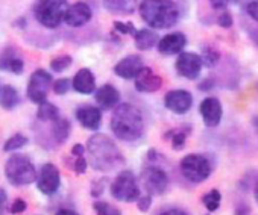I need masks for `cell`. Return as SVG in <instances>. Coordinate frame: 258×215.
<instances>
[{
	"instance_id": "74e56055",
	"label": "cell",
	"mask_w": 258,
	"mask_h": 215,
	"mask_svg": "<svg viewBox=\"0 0 258 215\" xmlns=\"http://www.w3.org/2000/svg\"><path fill=\"white\" fill-rule=\"evenodd\" d=\"M26 207H28V204H26V201L23 200V198H16L14 200V203H13V206H11V212L13 213H22V212H25L26 210Z\"/></svg>"
},
{
	"instance_id": "44dd1931",
	"label": "cell",
	"mask_w": 258,
	"mask_h": 215,
	"mask_svg": "<svg viewBox=\"0 0 258 215\" xmlns=\"http://www.w3.org/2000/svg\"><path fill=\"white\" fill-rule=\"evenodd\" d=\"M134 44L139 50H149L154 46H157L160 37L155 31L152 29H137L136 34L133 35Z\"/></svg>"
},
{
	"instance_id": "4dcf8cb0",
	"label": "cell",
	"mask_w": 258,
	"mask_h": 215,
	"mask_svg": "<svg viewBox=\"0 0 258 215\" xmlns=\"http://www.w3.org/2000/svg\"><path fill=\"white\" fill-rule=\"evenodd\" d=\"M17 58V53L13 47H8L2 52V55H0V70L4 71H10V67L13 64V61Z\"/></svg>"
},
{
	"instance_id": "9a60e30c",
	"label": "cell",
	"mask_w": 258,
	"mask_h": 215,
	"mask_svg": "<svg viewBox=\"0 0 258 215\" xmlns=\"http://www.w3.org/2000/svg\"><path fill=\"white\" fill-rule=\"evenodd\" d=\"M134 85L136 89L140 92H157L163 86V77L155 74L152 68L145 65L134 77Z\"/></svg>"
},
{
	"instance_id": "5bb4252c",
	"label": "cell",
	"mask_w": 258,
	"mask_h": 215,
	"mask_svg": "<svg viewBox=\"0 0 258 215\" xmlns=\"http://www.w3.org/2000/svg\"><path fill=\"white\" fill-rule=\"evenodd\" d=\"M93 17L91 8L85 2H76L72 7H67L64 14V22L72 28H81L87 25Z\"/></svg>"
},
{
	"instance_id": "30bf717a",
	"label": "cell",
	"mask_w": 258,
	"mask_h": 215,
	"mask_svg": "<svg viewBox=\"0 0 258 215\" xmlns=\"http://www.w3.org/2000/svg\"><path fill=\"white\" fill-rule=\"evenodd\" d=\"M35 182H37V188L40 189V192H43L44 195H52L61 186L59 170L56 168V165L47 162L41 167L40 173L37 174Z\"/></svg>"
},
{
	"instance_id": "f1b7e54d",
	"label": "cell",
	"mask_w": 258,
	"mask_h": 215,
	"mask_svg": "<svg viewBox=\"0 0 258 215\" xmlns=\"http://www.w3.org/2000/svg\"><path fill=\"white\" fill-rule=\"evenodd\" d=\"M72 62H73V59H72L70 55H59V56H56V58H53L50 61V68L55 73H62L67 68H70Z\"/></svg>"
},
{
	"instance_id": "d6986e66",
	"label": "cell",
	"mask_w": 258,
	"mask_h": 215,
	"mask_svg": "<svg viewBox=\"0 0 258 215\" xmlns=\"http://www.w3.org/2000/svg\"><path fill=\"white\" fill-rule=\"evenodd\" d=\"M94 98H96V103L100 110L108 111L120 103V92L115 86L106 83V85H102L99 89H96Z\"/></svg>"
},
{
	"instance_id": "d4e9b609",
	"label": "cell",
	"mask_w": 258,
	"mask_h": 215,
	"mask_svg": "<svg viewBox=\"0 0 258 215\" xmlns=\"http://www.w3.org/2000/svg\"><path fill=\"white\" fill-rule=\"evenodd\" d=\"M59 110L50 101L44 100L41 103H38V111H37V119L41 122H55L56 119H59Z\"/></svg>"
},
{
	"instance_id": "cb8c5ba5",
	"label": "cell",
	"mask_w": 258,
	"mask_h": 215,
	"mask_svg": "<svg viewBox=\"0 0 258 215\" xmlns=\"http://www.w3.org/2000/svg\"><path fill=\"white\" fill-rule=\"evenodd\" d=\"M191 132V128L190 126H181V128H176V129H172L169 131L164 138L167 141H170L172 147L175 150H181L184 146H185V141H187V137L190 135Z\"/></svg>"
},
{
	"instance_id": "d6a6232c",
	"label": "cell",
	"mask_w": 258,
	"mask_h": 215,
	"mask_svg": "<svg viewBox=\"0 0 258 215\" xmlns=\"http://www.w3.org/2000/svg\"><path fill=\"white\" fill-rule=\"evenodd\" d=\"M70 88H72V82H70L67 77L58 79V80H55V82L52 83V89H53V92L58 94V95L67 94V92L70 91Z\"/></svg>"
},
{
	"instance_id": "4fadbf2b",
	"label": "cell",
	"mask_w": 258,
	"mask_h": 215,
	"mask_svg": "<svg viewBox=\"0 0 258 215\" xmlns=\"http://www.w3.org/2000/svg\"><path fill=\"white\" fill-rule=\"evenodd\" d=\"M199 113L207 128H216L219 126L222 120V114H223L222 103L216 97H207L201 101Z\"/></svg>"
},
{
	"instance_id": "52a82bcc",
	"label": "cell",
	"mask_w": 258,
	"mask_h": 215,
	"mask_svg": "<svg viewBox=\"0 0 258 215\" xmlns=\"http://www.w3.org/2000/svg\"><path fill=\"white\" fill-rule=\"evenodd\" d=\"M211 164L210 161L202 156V155H187L185 158H182L181 161V173L182 176L193 182V183H201L204 180H207L211 174Z\"/></svg>"
},
{
	"instance_id": "9c48e42d",
	"label": "cell",
	"mask_w": 258,
	"mask_h": 215,
	"mask_svg": "<svg viewBox=\"0 0 258 215\" xmlns=\"http://www.w3.org/2000/svg\"><path fill=\"white\" fill-rule=\"evenodd\" d=\"M140 177H142V183H143L145 189L151 195H161L166 192V189L169 186L167 173L157 165H149V167L143 168Z\"/></svg>"
},
{
	"instance_id": "8992f818",
	"label": "cell",
	"mask_w": 258,
	"mask_h": 215,
	"mask_svg": "<svg viewBox=\"0 0 258 215\" xmlns=\"http://www.w3.org/2000/svg\"><path fill=\"white\" fill-rule=\"evenodd\" d=\"M109 191H111V195L117 201H124V203L137 201V198L142 195L140 194V186H139L137 179H136V174L131 170L120 171L115 176V179L111 182Z\"/></svg>"
},
{
	"instance_id": "7bdbcfd3",
	"label": "cell",
	"mask_w": 258,
	"mask_h": 215,
	"mask_svg": "<svg viewBox=\"0 0 258 215\" xmlns=\"http://www.w3.org/2000/svg\"><path fill=\"white\" fill-rule=\"evenodd\" d=\"M7 200H8V194L4 188H0V213L4 212V207L7 204Z\"/></svg>"
},
{
	"instance_id": "d590c367",
	"label": "cell",
	"mask_w": 258,
	"mask_h": 215,
	"mask_svg": "<svg viewBox=\"0 0 258 215\" xmlns=\"http://www.w3.org/2000/svg\"><path fill=\"white\" fill-rule=\"evenodd\" d=\"M105 185H106V177H100V179H96L93 183H91V195L93 197H100L103 189H105Z\"/></svg>"
},
{
	"instance_id": "3957f363",
	"label": "cell",
	"mask_w": 258,
	"mask_h": 215,
	"mask_svg": "<svg viewBox=\"0 0 258 215\" xmlns=\"http://www.w3.org/2000/svg\"><path fill=\"white\" fill-rule=\"evenodd\" d=\"M139 11L142 20L152 29H169L179 20V10L172 0H143Z\"/></svg>"
},
{
	"instance_id": "7402d4cb",
	"label": "cell",
	"mask_w": 258,
	"mask_h": 215,
	"mask_svg": "<svg viewBox=\"0 0 258 215\" xmlns=\"http://www.w3.org/2000/svg\"><path fill=\"white\" fill-rule=\"evenodd\" d=\"M139 0H103V7L112 14H133L137 8Z\"/></svg>"
},
{
	"instance_id": "ba28073f",
	"label": "cell",
	"mask_w": 258,
	"mask_h": 215,
	"mask_svg": "<svg viewBox=\"0 0 258 215\" xmlns=\"http://www.w3.org/2000/svg\"><path fill=\"white\" fill-rule=\"evenodd\" d=\"M52 86V76L43 70L38 68L35 70L28 82V97L32 103L38 104L44 100H47V94Z\"/></svg>"
},
{
	"instance_id": "2e32d148",
	"label": "cell",
	"mask_w": 258,
	"mask_h": 215,
	"mask_svg": "<svg viewBox=\"0 0 258 215\" xmlns=\"http://www.w3.org/2000/svg\"><path fill=\"white\" fill-rule=\"evenodd\" d=\"M143 67H145L143 59L139 55H127L115 64L114 73L124 80H131L139 74V71Z\"/></svg>"
},
{
	"instance_id": "8fae6325",
	"label": "cell",
	"mask_w": 258,
	"mask_h": 215,
	"mask_svg": "<svg viewBox=\"0 0 258 215\" xmlns=\"http://www.w3.org/2000/svg\"><path fill=\"white\" fill-rule=\"evenodd\" d=\"M175 67H176V71L179 76H182L188 80H195L199 77V74L202 71V59L198 53L181 52L175 62Z\"/></svg>"
},
{
	"instance_id": "8d00e7d4",
	"label": "cell",
	"mask_w": 258,
	"mask_h": 215,
	"mask_svg": "<svg viewBox=\"0 0 258 215\" xmlns=\"http://www.w3.org/2000/svg\"><path fill=\"white\" fill-rule=\"evenodd\" d=\"M137 206L142 212H148L152 206V195L151 194H146V195H140L137 198Z\"/></svg>"
},
{
	"instance_id": "6da1fadb",
	"label": "cell",
	"mask_w": 258,
	"mask_h": 215,
	"mask_svg": "<svg viewBox=\"0 0 258 215\" xmlns=\"http://www.w3.org/2000/svg\"><path fill=\"white\" fill-rule=\"evenodd\" d=\"M112 134L126 143L137 141L145 134V122L139 108L131 103H118L109 120Z\"/></svg>"
},
{
	"instance_id": "7c38bea8",
	"label": "cell",
	"mask_w": 258,
	"mask_h": 215,
	"mask_svg": "<svg viewBox=\"0 0 258 215\" xmlns=\"http://www.w3.org/2000/svg\"><path fill=\"white\" fill-rule=\"evenodd\" d=\"M193 104V95L187 89H172L164 95V106L173 114H185Z\"/></svg>"
},
{
	"instance_id": "83f0119b",
	"label": "cell",
	"mask_w": 258,
	"mask_h": 215,
	"mask_svg": "<svg viewBox=\"0 0 258 215\" xmlns=\"http://www.w3.org/2000/svg\"><path fill=\"white\" fill-rule=\"evenodd\" d=\"M28 143H29V140H28L25 135H22V134H14V135H13V137H10V138H8V141L5 143V146H4V152H7V153L16 152V150H19V149L25 147Z\"/></svg>"
},
{
	"instance_id": "bcb514c9",
	"label": "cell",
	"mask_w": 258,
	"mask_h": 215,
	"mask_svg": "<svg viewBox=\"0 0 258 215\" xmlns=\"http://www.w3.org/2000/svg\"><path fill=\"white\" fill-rule=\"evenodd\" d=\"M253 197H255V201L258 203V183H256V186L253 189Z\"/></svg>"
},
{
	"instance_id": "e575fe53",
	"label": "cell",
	"mask_w": 258,
	"mask_h": 215,
	"mask_svg": "<svg viewBox=\"0 0 258 215\" xmlns=\"http://www.w3.org/2000/svg\"><path fill=\"white\" fill-rule=\"evenodd\" d=\"M114 29H115V32H118V34H121V35H134L136 31H137L131 22H127V23L114 22Z\"/></svg>"
},
{
	"instance_id": "ee69618b",
	"label": "cell",
	"mask_w": 258,
	"mask_h": 215,
	"mask_svg": "<svg viewBox=\"0 0 258 215\" xmlns=\"http://www.w3.org/2000/svg\"><path fill=\"white\" fill-rule=\"evenodd\" d=\"M56 213L58 215H76L78 212L76 210H70V209H59Z\"/></svg>"
},
{
	"instance_id": "ab89813d",
	"label": "cell",
	"mask_w": 258,
	"mask_h": 215,
	"mask_svg": "<svg viewBox=\"0 0 258 215\" xmlns=\"http://www.w3.org/2000/svg\"><path fill=\"white\" fill-rule=\"evenodd\" d=\"M217 23H219V26H222L223 29H229V28L232 26V16H231L229 13H223V14L219 17Z\"/></svg>"
},
{
	"instance_id": "7a4b0ae2",
	"label": "cell",
	"mask_w": 258,
	"mask_h": 215,
	"mask_svg": "<svg viewBox=\"0 0 258 215\" xmlns=\"http://www.w3.org/2000/svg\"><path fill=\"white\" fill-rule=\"evenodd\" d=\"M85 153H88V162L96 171L108 173L123 162V155L120 153L115 143L103 134H96L90 137Z\"/></svg>"
},
{
	"instance_id": "f546056e",
	"label": "cell",
	"mask_w": 258,
	"mask_h": 215,
	"mask_svg": "<svg viewBox=\"0 0 258 215\" xmlns=\"http://www.w3.org/2000/svg\"><path fill=\"white\" fill-rule=\"evenodd\" d=\"M93 209L97 215H120V210L117 207H114L109 203L102 201V200H96L93 203Z\"/></svg>"
},
{
	"instance_id": "4316f807",
	"label": "cell",
	"mask_w": 258,
	"mask_h": 215,
	"mask_svg": "<svg viewBox=\"0 0 258 215\" xmlns=\"http://www.w3.org/2000/svg\"><path fill=\"white\" fill-rule=\"evenodd\" d=\"M202 204L207 207L208 212H216L220 206V201H222V194L217 191V189H211L208 191L207 194L202 195Z\"/></svg>"
},
{
	"instance_id": "484cf974",
	"label": "cell",
	"mask_w": 258,
	"mask_h": 215,
	"mask_svg": "<svg viewBox=\"0 0 258 215\" xmlns=\"http://www.w3.org/2000/svg\"><path fill=\"white\" fill-rule=\"evenodd\" d=\"M52 123H53V126H52V135H53L55 141L59 143V144L66 143L69 140V137H70V123H69V120L59 117V119H56Z\"/></svg>"
},
{
	"instance_id": "277c9868",
	"label": "cell",
	"mask_w": 258,
	"mask_h": 215,
	"mask_svg": "<svg viewBox=\"0 0 258 215\" xmlns=\"http://www.w3.org/2000/svg\"><path fill=\"white\" fill-rule=\"evenodd\" d=\"M37 174V168L34 167L31 158L23 153H14L5 164V176L13 186L20 188L31 185L35 182Z\"/></svg>"
},
{
	"instance_id": "b9f144b4",
	"label": "cell",
	"mask_w": 258,
	"mask_h": 215,
	"mask_svg": "<svg viewBox=\"0 0 258 215\" xmlns=\"http://www.w3.org/2000/svg\"><path fill=\"white\" fill-rule=\"evenodd\" d=\"M85 155V147L82 144H75L72 147V156H82Z\"/></svg>"
},
{
	"instance_id": "603a6c76",
	"label": "cell",
	"mask_w": 258,
	"mask_h": 215,
	"mask_svg": "<svg viewBox=\"0 0 258 215\" xmlns=\"http://www.w3.org/2000/svg\"><path fill=\"white\" fill-rule=\"evenodd\" d=\"M19 91L13 85H4L0 88V106L7 111H11L19 104Z\"/></svg>"
},
{
	"instance_id": "836d02e7",
	"label": "cell",
	"mask_w": 258,
	"mask_h": 215,
	"mask_svg": "<svg viewBox=\"0 0 258 215\" xmlns=\"http://www.w3.org/2000/svg\"><path fill=\"white\" fill-rule=\"evenodd\" d=\"M73 164L72 165H69L76 174H84L85 171H87V167H88V161L84 158V155L82 156H73V161H72Z\"/></svg>"
},
{
	"instance_id": "ffe728a7",
	"label": "cell",
	"mask_w": 258,
	"mask_h": 215,
	"mask_svg": "<svg viewBox=\"0 0 258 215\" xmlns=\"http://www.w3.org/2000/svg\"><path fill=\"white\" fill-rule=\"evenodd\" d=\"M72 88L84 95L93 94L96 91V77L93 71L90 68H81L72 80Z\"/></svg>"
},
{
	"instance_id": "ac0fdd59",
	"label": "cell",
	"mask_w": 258,
	"mask_h": 215,
	"mask_svg": "<svg viewBox=\"0 0 258 215\" xmlns=\"http://www.w3.org/2000/svg\"><path fill=\"white\" fill-rule=\"evenodd\" d=\"M187 46V37L182 32H172L158 40L157 47L161 55H178Z\"/></svg>"
},
{
	"instance_id": "5b68a950",
	"label": "cell",
	"mask_w": 258,
	"mask_h": 215,
	"mask_svg": "<svg viewBox=\"0 0 258 215\" xmlns=\"http://www.w3.org/2000/svg\"><path fill=\"white\" fill-rule=\"evenodd\" d=\"M67 10V0H37L34 5V16L40 25L47 29L58 28Z\"/></svg>"
},
{
	"instance_id": "f6af8a7d",
	"label": "cell",
	"mask_w": 258,
	"mask_h": 215,
	"mask_svg": "<svg viewBox=\"0 0 258 215\" xmlns=\"http://www.w3.org/2000/svg\"><path fill=\"white\" fill-rule=\"evenodd\" d=\"M160 213H179V215H182V213H185V210H181V209H169V210H161Z\"/></svg>"
},
{
	"instance_id": "f35d334b",
	"label": "cell",
	"mask_w": 258,
	"mask_h": 215,
	"mask_svg": "<svg viewBox=\"0 0 258 215\" xmlns=\"http://www.w3.org/2000/svg\"><path fill=\"white\" fill-rule=\"evenodd\" d=\"M246 11H247L249 17L258 23V0H253V2L247 4V7H246Z\"/></svg>"
},
{
	"instance_id": "e0dca14e",
	"label": "cell",
	"mask_w": 258,
	"mask_h": 215,
	"mask_svg": "<svg viewBox=\"0 0 258 215\" xmlns=\"http://www.w3.org/2000/svg\"><path fill=\"white\" fill-rule=\"evenodd\" d=\"M76 120L84 129L97 131L102 125V110L99 106H81L76 110Z\"/></svg>"
},
{
	"instance_id": "1f68e13d",
	"label": "cell",
	"mask_w": 258,
	"mask_h": 215,
	"mask_svg": "<svg viewBox=\"0 0 258 215\" xmlns=\"http://www.w3.org/2000/svg\"><path fill=\"white\" fill-rule=\"evenodd\" d=\"M219 52L214 50L213 47H204V52H202V65H207V67H213L217 61H219Z\"/></svg>"
},
{
	"instance_id": "60d3db41",
	"label": "cell",
	"mask_w": 258,
	"mask_h": 215,
	"mask_svg": "<svg viewBox=\"0 0 258 215\" xmlns=\"http://www.w3.org/2000/svg\"><path fill=\"white\" fill-rule=\"evenodd\" d=\"M228 4H229V0H210V5L214 10H226Z\"/></svg>"
}]
</instances>
